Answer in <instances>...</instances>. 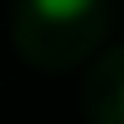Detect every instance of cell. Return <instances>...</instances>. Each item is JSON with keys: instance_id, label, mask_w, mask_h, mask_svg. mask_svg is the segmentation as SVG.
Returning <instances> with one entry per match:
<instances>
[{"instance_id": "cell-1", "label": "cell", "mask_w": 124, "mask_h": 124, "mask_svg": "<svg viewBox=\"0 0 124 124\" xmlns=\"http://www.w3.org/2000/svg\"><path fill=\"white\" fill-rule=\"evenodd\" d=\"M95 0H33V10H38V15L43 19H77V15H86V10H91Z\"/></svg>"}, {"instance_id": "cell-2", "label": "cell", "mask_w": 124, "mask_h": 124, "mask_svg": "<svg viewBox=\"0 0 124 124\" xmlns=\"http://www.w3.org/2000/svg\"><path fill=\"white\" fill-rule=\"evenodd\" d=\"M119 110H124V100H119Z\"/></svg>"}]
</instances>
